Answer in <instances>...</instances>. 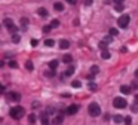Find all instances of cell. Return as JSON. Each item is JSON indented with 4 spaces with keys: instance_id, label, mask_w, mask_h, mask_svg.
Instances as JSON below:
<instances>
[{
    "instance_id": "5bb4252c",
    "label": "cell",
    "mask_w": 138,
    "mask_h": 125,
    "mask_svg": "<svg viewBox=\"0 0 138 125\" xmlns=\"http://www.w3.org/2000/svg\"><path fill=\"white\" fill-rule=\"evenodd\" d=\"M49 69H50V70H56V69H58V61H56V60H52V61L49 62Z\"/></svg>"
},
{
    "instance_id": "7c38bea8",
    "label": "cell",
    "mask_w": 138,
    "mask_h": 125,
    "mask_svg": "<svg viewBox=\"0 0 138 125\" xmlns=\"http://www.w3.org/2000/svg\"><path fill=\"white\" fill-rule=\"evenodd\" d=\"M63 61L65 62V64H70V62L73 61V57L70 55V54H65V55L63 57Z\"/></svg>"
},
{
    "instance_id": "8d00e7d4",
    "label": "cell",
    "mask_w": 138,
    "mask_h": 125,
    "mask_svg": "<svg viewBox=\"0 0 138 125\" xmlns=\"http://www.w3.org/2000/svg\"><path fill=\"white\" fill-rule=\"evenodd\" d=\"M67 2L70 3V5H76V3H77V0H67Z\"/></svg>"
},
{
    "instance_id": "ffe728a7",
    "label": "cell",
    "mask_w": 138,
    "mask_h": 125,
    "mask_svg": "<svg viewBox=\"0 0 138 125\" xmlns=\"http://www.w3.org/2000/svg\"><path fill=\"white\" fill-rule=\"evenodd\" d=\"M45 45H46L48 48H52L54 45H55V40H52V39H46V40H45Z\"/></svg>"
},
{
    "instance_id": "74e56055",
    "label": "cell",
    "mask_w": 138,
    "mask_h": 125,
    "mask_svg": "<svg viewBox=\"0 0 138 125\" xmlns=\"http://www.w3.org/2000/svg\"><path fill=\"white\" fill-rule=\"evenodd\" d=\"M111 2H114V3L117 5V3H123V2H125V0H111Z\"/></svg>"
},
{
    "instance_id": "ac0fdd59",
    "label": "cell",
    "mask_w": 138,
    "mask_h": 125,
    "mask_svg": "<svg viewBox=\"0 0 138 125\" xmlns=\"http://www.w3.org/2000/svg\"><path fill=\"white\" fill-rule=\"evenodd\" d=\"M63 122V115L59 113V115H56V118H55V121H54V125H59Z\"/></svg>"
},
{
    "instance_id": "bcb514c9",
    "label": "cell",
    "mask_w": 138,
    "mask_h": 125,
    "mask_svg": "<svg viewBox=\"0 0 138 125\" xmlns=\"http://www.w3.org/2000/svg\"><path fill=\"white\" fill-rule=\"evenodd\" d=\"M0 28H2V25H0Z\"/></svg>"
},
{
    "instance_id": "5b68a950",
    "label": "cell",
    "mask_w": 138,
    "mask_h": 125,
    "mask_svg": "<svg viewBox=\"0 0 138 125\" xmlns=\"http://www.w3.org/2000/svg\"><path fill=\"white\" fill-rule=\"evenodd\" d=\"M129 20H131V18H129V15H122L119 18V21H117V24H119V27L120 28H126L128 27V24H129Z\"/></svg>"
},
{
    "instance_id": "8992f818",
    "label": "cell",
    "mask_w": 138,
    "mask_h": 125,
    "mask_svg": "<svg viewBox=\"0 0 138 125\" xmlns=\"http://www.w3.org/2000/svg\"><path fill=\"white\" fill-rule=\"evenodd\" d=\"M77 110H79V104H71V106H68L67 107V115H74L77 113Z\"/></svg>"
},
{
    "instance_id": "f6af8a7d",
    "label": "cell",
    "mask_w": 138,
    "mask_h": 125,
    "mask_svg": "<svg viewBox=\"0 0 138 125\" xmlns=\"http://www.w3.org/2000/svg\"><path fill=\"white\" fill-rule=\"evenodd\" d=\"M3 66H5V62H3V61H0V67H3Z\"/></svg>"
},
{
    "instance_id": "9a60e30c",
    "label": "cell",
    "mask_w": 138,
    "mask_h": 125,
    "mask_svg": "<svg viewBox=\"0 0 138 125\" xmlns=\"http://www.w3.org/2000/svg\"><path fill=\"white\" fill-rule=\"evenodd\" d=\"M74 71H76V70H74V67H73V66H70V67H68V69L65 70V73H64V76H71V75L74 73Z\"/></svg>"
},
{
    "instance_id": "44dd1931",
    "label": "cell",
    "mask_w": 138,
    "mask_h": 125,
    "mask_svg": "<svg viewBox=\"0 0 138 125\" xmlns=\"http://www.w3.org/2000/svg\"><path fill=\"white\" fill-rule=\"evenodd\" d=\"M9 67L11 69H18V62H16L15 60H11L9 61Z\"/></svg>"
},
{
    "instance_id": "2e32d148",
    "label": "cell",
    "mask_w": 138,
    "mask_h": 125,
    "mask_svg": "<svg viewBox=\"0 0 138 125\" xmlns=\"http://www.w3.org/2000/svg\"><path fill=\"white\" fill-rule=\"evenodd\" d=\"M19 40H21L19 34H18V33H13V34H12V42H13V43H19Z\"/></svg>"
},
{
    "instance_id": "e575fe53",
    "label": "cell",
    "mask_w": 138,
    "mask_h": 125,
    "mask_svg": "<svg viewBox=\"0 0 138 125\" xmlns=\"http://www.w3.org/2000/svg\"><path fill=\"white\" fill-rule=\"evenodd\" d=\"M50 31V25H45L43 27V33H49Z\"/></svg>"
},
{
    "instance_id": "83f0119b",
    "label": "cell",
    "mask_w": 138,
    "mask_h": 125,
    "mask_svg": "<svg viewBox=\"0 0 138 125\" xmlns=\"http://www.w3.org/2000/svg\"><path fill=\"white\" fill-rule=\"evenodd\" d=\"M110 36H113V37H114V36H117L119 34V31H117V28H110Z\"/></svg>"
},
{
    "instance_id": "d6a6232c",
    "label": "cell",
    "mask_w": 138,
    "mask_h": 125,
    "mask_svg": "<svg viewBox=\"0 0 138 125\" xmlns=\"http://www.w3.org/2000/svg\"><path fill=\"white\" fill-rule=\"evenodd\" d=\"M27 70H28V71L33 70V62H31V61H27Z\"/></svg>"
},
{
    "instance_id": "f35d334b",
    "label": "cell",
    "mask_w": 138,
    "mask_h": 125,
    "mask_svg": "<svg viewBox=\"0 0 138 125\" xmlns=\"http://www.w3.org/2000/svg\"><path fill=\"white\" fill-rule=\"evenodd\" d=\"M91 3H92V0H85V5H86V6H89Z\"/></svg>"
},
{
    "instance_id": "ba28073f",
    "label": "cell",
    "mask_w": 138,
    "mask_h": 125,
    "mask_svg": "<svg viewBox=\"0 0 138 125\" xmlns=\"http://www.w3.org/2000/svg\"><path fill=\"white\" fill-rule=\"evenodd\" d=\"M59 48H61V49H68V48H70V42L65 40V39L59 40Z\"/></svg>"
},
{
    "instance_id": "e0dca14e",
    "label": "cell",
    "mask_w": 138,
    "mask_h": 125,
    "mask_svg": "<svg viewBox=\"0 0 138 125\" xmlns=\"http://www.w3.org/2000/svg\"><path fill=\"white\" fill-rule=\"evenodd\" d=\"M113 121H114L116 124H120V122H123V116H122V115H114Z\"/></svg>"
},
{
    "instance_id": "d6986e66",
    "label": "cell",
    "mask_w": 138,
    "mask_h": 125,
    "mask_svg": "<svg viewBox=\"0 0 138 125\" xmlns=\"http://www.w3.org/2000/svg\"><path fill=\"white\" fill-rule=\"evenodd\" d=\"M110 57H111V55H110V52H108L107 49H106V51H102V54H101V58H102V60H108Z\"/></svg>"
},
{
    "instance_id": "7bdbcfd3",
    "label": "cell",
    "mask_w": 138,
    "mask_h": 125,
    "mask_svg": "<svg viewBox=\"0 0 138 125\" xmlns=\"http://www.w3.org/2000/svg\"><path fill=\"white\" fill-rule=\"evenodd\" d=\"M110 2H111V0H104V3H106V5H108Z\"/></svg>"
},
{
    "instance_id": "7a4b0ae2",
    "label": "cell",
    "mask_w": 138,
    "mask_h": 125,
    "mask_svg": "<svg viewBox=\"0 0 138 125\" xmlns=\"http://www.w3.org/2000/svg\"><path fill=\"white\" fill-rule=\"evenodd\" d=\"M88 112H89V115L91 116H100L101 115V107H100V104L98 103H91L89 106H88Z\"/></svg>"
},
{
    "instance_id": "d4e9b609",
    "label": "cell",
    "mask_w": 138,
    "mask_h": 125,
    "mask_svg": "<svg viewBox=\"0 0 138 125\" xmlns=\"http://www.w3.org/2000/svg\"><path fill=\"white\" fill-rule=\"evenodd\" d=\"M98 71H100V67H98V66H92V67H91V73H92V75H97Z\"/></svg>"
},
{
    "instance_id": "60d3db41",
    "label": "cell",
    "mask_w": 138,
    "mask_h": 125,
    "mask_svg": "<svg viewBox=\"0 0 138 125\" xmlns=\"http://www.w3.org/2000/svg\"><path fill=\"white\" fill-rule=\"evenodd\" d=\"M132 110H134V112H138V106H137V104H135V106L132 107Z\"/></svg>"
},
{
    "instance_id": "603a6c76",
    "label": "cell",
    "mask_w": 138,
    "mask_h": 125,
    "mask_svg": "<svg viewBox=\"0 0 138 125\" xmlns=\"http://www.w3.org/2000/svg\"><path fill=\"white\" fill-rule=\"evenodd\" d=\"M54 75H55V70H46L45 71V76H48V77H54Z\"/></svg>"
},
{
    "instance_id": "ee69618b",
    "label": "cell",
    "mask_w": 138,
    "mask_h": 125,
    "mask_svg": "<svg viewBox=\"0 0 138 125\" xmlns=\"http://www.w3.org/2000/svg\"><path fill=\"white\" fill-rule=\"evenodd\" d=\"M135 77H138V69L135 70Z\"/></svg>"
},
{
    "instance_id": "484cf974",
    "label": "cell",
    "mask_w": 138,
    "mask_h": 125,
    "mask_svg": "<svg viewBox=\"0 0 138 125\" xmlns=\"http://www.w3.org/2000/svg\"><path fill=\"white\" fill-rule=\"evenodd\" d=\"M58 25H59V21L58 20H52V22H50V28H56Z\"/></svg>"
},
{
    "instance_id": "6da1fadb",
    "label": "cell",
    "mask_w": 138,
    "mask_h": 125,
    "mask_svg": "<svg viewBox=\"0 0 138 125\" xmlns=\"http://www.w3.org/2000/svg\"><path fill=\"white\" fill-rule=\"evenodd\" d=\"M24 113H25V110H24V107H21V106H15V107H12V109L9 110L11 118H13V119H21L24 116Z\"/></svg>"
},
{
    "instance_id": "3957f363",
    "label": "cell",
    "mask_w": 138,
    "mask_h": 125,
    "mask_svg": "<svg viewBox=\"0 0 138 125\" xmlns=\"http://www.w3.org/2000/svg\"><path fill=\"white\" fill-rule=\"evenodd\" d=\"M3 24L6 25V28L9 30L12 34H13V33H18V27H16V25L13 24V21L11 20V18H6V20L3 21Z\"/></svg>"
},
{
    "instance_id": "8fae6325",
    "label": "cell",
    "mask_w": 138,
    "mask_h": 125,
    "mask_svg": "<svg viewBox=\"0 0 138 125\" xmlns=\"http://www.w3.org/2000/svg\"><path fill=\"white\" fill-rule=\"evenodd\" d=\"M120 91H122L123 94H131L132 89H131V86H128V85H122V86H120Z\"/></svg>"
},
{
    "instance_id": "d590c367",
    "label": "cell",
    "mask_w": 138,
    "mask_h": 125,
    "mask_svg": "<svg viewBox=\"0 0 138 125\" xmlns=\"http://www.w3.org/2000/svg\"><path fill=\"white\" fill-rule=\"evenodd\" d=\"M37 43H39L37 39H31V46H37Z\"/></svg>"
},
{
    "instance_id": "836d02e7",
    "label": "cell",
    "mask_w": 138,
    "mask_h": 125,
    "mask_svg": "<svg viewBox=\"0 0 138 125\" xmlns=\"http://www.w3.org/2000/svg\"><path fill=\"white\" fill-rule=\"evenodd\" d=\"M89 88L92 89V91H95V89H97L98 86H97V83H94V82H91V83H89Z\"/></svg>"
},
{
    "instance_id": "cb8c5ba5",
    "label": "cell",
    "mask_w": 138,
    "mask_h": 125,
    "mask_svg": "<svg viewBox=\"0 0 138 125\" xmlns=\"http://www.w3.org/2000/svg\"><path fill=\"white\" fill-rule=\"evenodd\" d=\"M114 9H116V12H123V9H125V7H123V5H122V3H117Z\"/></svg>"
},
{
    "instance_id": "52a82bcc",
    "label": "cell",
    "mask_w": 138,
    "mask_h": 125,
    "mask_svg": "<svg viewBox=\"0 0 138 125\" xmlns=\"http://www.w3.org/2000/svg\"><path fill=\"white\" fill-rule=\"evenodd\" d=\"M7 98H9V100H12V101H19L21 95H19L18 92H11L9 95H7Z\"/></svg>"
},
{
    "instance_id": "4316f807",
    "label": "cell",
    "mask_w": 138,
    "mask_h": 125,
    "mask_svg": "<svg viewBox=\"0 0 138 125\" xmlns=\"http://www.w3.org/2000/svg\"><path fill=\"white\" fill-rule=\"evenodd\" d=\"M98 46H100V48H101L102 51H106V49H107V43H106L104 40H101V42L98 43Z\"/></svg>"
},
{
    "instance_id": "30bf717a",
    "label": "cell",
    "mask_w": 138,
    "mask_h": 125,
    "mask_svg": "<svg viewBox=\"0 0 138 125\" xmlns=\"http://www.w3.org/2000/svg\"><path fill=\"white\" fill-rule=\"evenodd\" d=\"M54 9H55V11H58V12H63L64 11V5L61 2H55L54 3Z\"/></svg>"
},
{
    "instance_id": "7402d4cb",
    "label": "cell",
    "mask_w": 138,
    "mask_h": 125,
    "mask_svg": "<svg viewBox=\"0 0 138 125\" xmlns=\"http://www.w3.org/2000/svg\"><path fill=\"white\" fill-rule=\"evenodd\" d=\"M71 86H73V88H80V86H82V82H80V80H73Z\"/></svg>"
},
{
    "instance_id": "4dcf8cb0",
    "label": "cell",
    "mask_w": 138,
    "mask_h": 125,
    "mask_svg": "<svg viewBox=\"0 0 138 125\" xmlns=\"http://www.w3.org/2000/svg\"><path fill=\"white\" fill-rule=\"evenodd\" d=\"M21 25L22 27H27L28 25V20H27V18H21Z\"/></svg>"
},
{
    "instance_id": "f1b7e54d",
    "label": "cell",
    "mask_w": 138,
    "mask_h": 125,
    "mask_svg": "<svg viewBox=\"0 0 138 125\" xmlns=\"http://www.w3.org/2000/svg\"><path fill=\"white\" fill-rule=\"evenodd\" d=\"M28 122H30V124H34V122H36V115L31 113V115L28 116Z\"/></svg>"
},
{
    "instance_id": "ab89813d",
    "label": "cell",
    "mask_w": 138,
    "mask_h": 125,
    "mask_svg": "<svg viewBox=\"0 0 138 125\" xmlns=\"http://www.w3.org/2000/svg\"><path fill=\"white\" fill-rule=\"evenodd\" d=\"M134 101H135V104H137V106H138V94H137V95H135V97H134Z\"/></svg>"
},
{
    "instance_id": "277c9868",
    "label": "cell",
    "mask_w": 138,
    "mask_h": 125,
    "mask_svg": "<svg viewBox=\"0 0 138 125\" xmlns=\"http://www.w3.org/2000/svg\"><path fill=\"white\" fill-rule=\"evenodd\" d=\"M126 100L125 98H122V97H116L114 100H113V106L116 107V109H125L126 107Z\"/></svg>"
},
{
    "instance_id": "9c48e42d",
    "label": "cell",
    "mask_w": 138,
    "mask_h": 125,
    "mask_svg": "<svg viewBox=\"0 0 138 125\" xmlns=\"http://www.w3.org/2000/svg\"><path fill=\"white\" fill-rule=\"evenodd\" d=\"M40 121H42V125H49L48 113H42V115H40Z\"/></svg>"
},
{
    "instance_id": "4fadbf2b",
    "label": "cell",
    "mask_w": 138,
    "mask_h": 125,
    "mask_svg": "<svg viewBox=\"0 0 138 125\" xmlns=\"http://www.w3.org/2000/svg\"><path fill=\"white\" fill-rule=\"evenodd\" d=\"M37 14H39L40 16H48V9H46V7H39V9H37Z\"/></svg>"
},
{
    "instance_id": "b9f144b4",
    "label": "cell",
    "mask_w": 138,
    "mask_h": 125,
    "mask_svg": "<svg viewBox=\"0 0 138 125\" xmlns=\"http://www.w3.org/2000/svg\"><path fill=\"white\" fill-rule=\"evenodd\" d=\"M3 91H5V86H3L2 83H0V92H3Z\"/></svg>"
},
{
    "instance_id": "1f68e13d",
    "label": "cell",
    "mask_w": 138,
    "mask_h": 125,
    "mask_svg": "<svg viewBox=\"0 0 138 125\" xmlns=\"http://www.w3.org/2000/svg\"><path fill=\"white\" fill-rule=\"evenodd\" d=\"M111 40H113V36H110V34H108V36H106V37H104V42H106V43H110Z\"/></svg>"
},
{
    "instance_id": "f546056e",
    "label": "cell",
    "mask_w": 138,
    "mask_h": 125,
    "mask_svg": "<svg viewBox=\"0 0 138 125\" xmlns=\"http://www.w3.org/2000/svg\"><path fill=\"white\" fill-rule=\"evenodd\" d=\"M123 121H125V125H131V124H132L131 116H126V118H123Z\"/></svg>"
}]
</instances>
